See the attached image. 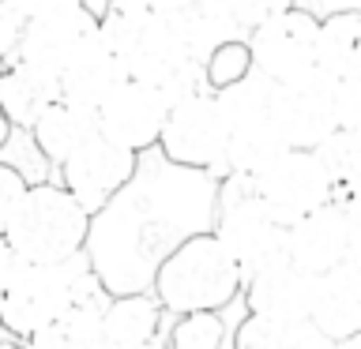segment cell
<instances>
[{"label": "cell", "instance_id": "1", "mask_svg": "<svg viewBox=\"0 0 361 349\" xmlns=\"http://www.w3.org/2000/svg\"><path fill=\"white\" fill-rule=\"evenodd\" d=\"M90 297H98V286L83 255L68 263H23L0 289V334L27 342Z\"/></svg>", "mask_w": 361, "mask_h": 349}, {"label": "cell", "instance_id": "2", "mask_svg": "<svg viewBox=\"0 0 361 349\" xmlns=\"http://www.w3.org/2000/svg\"><path fill=\"white\" fill-rule=\"evenodd\" d=\"M237 293L241 274L214 241V233H192L154 270V300L162 312H222Z\"/></svg>", "mask_w": 361, "mask_h": 349}, {"label": "cell", "instance_id": "3", "mask_svg": "<svg viewBox=\"0 0 361 349\" xmlns=\"http://www.w3.org/2000/svg\"><path fill=\"white\" fill-rule=\"evenodd\" d=\"M87 236L90 214L56 180L30 184L16 218L4 229V241L23 263H68V259L83 255Z\"/></svg>", "mask_w": 361, "mask_h": 349}, {"label": "cell", "instance_id": "4", "mask_svg": "<svg viewBox=\"0 0 361 349\" xmlns=\"http://www.w3.org/2000/svg\"><path fill=\"white\" fill-rule=\"evenodd\" d=\"M222 117H226V173L256 177L275 158L286 151L279 132V87L252 72L237 87L219 94Z\"/></svg>", "mask_w": 361, "mask_h": 349}, {"label": "cell", "instance_id": "5", "mask_svg": "<svg viewBox=\"0 0 361 349\" xmlns=\"http://www.w3.org/2000/svg\"><path fill=\"white\" fill-rule=\"evenodd\" d=\"M211 233L237 267L241 281L286 259V229L256 203L248 177L226 173L219 191V218Z\"/></svg>", "mask_w": 361, "mask_h": 349}, {"label": "cell", "instance_id": "6", "mask_svg": "<svg viewBox=\"0 0 361 349\" xmlns=\"http://www.w3.org/2000/svg\"><path fill=\"white\" fill-rule=\"evenodd\" d=\"M252 180V196L282 229L309 218L312 210L327 207L335 199V184L320 165L316 151H282L267 169H259Z\"/></svg>", "mask_w": 361, "mask_h": 349}, {"label": "cell", "instance_id": "7", "mask_svg": "<svg viewBox=\"0 0 361 349\" xmlns=\"http://www.w3.org/2000/svg\"><path fill=\"white\" fill-rule=\"evenodd\" d=\"M94 34H98V15L83 0H56V4L23 19L11 61L38 68L45 75H56L68 56Z\"/></svg>", "mask_w": 361, "mask_h": 349}, {"label": "cell", "instance_id": "8", "mask_svg": "<svg viewBox=\"0 0 361 349\" xmlns=\"http://www.w3.org/2000/svg\"><path fill=\"white\" fill-rule=\"evenodd\" d=\"M316 34H320V19H312L301 8H286L279 15H271L248 38L252 72L271 79L275 87L309 79L316 72Z\"/></svg>", "mask_w": 361, "mask_h": 349}, {"label": "cell", "instance_id": "9", "mask_svg": "<svg viewBox=\"0 0 361 349\" xmlns=\"http://www.w3.org/2000/svg\"><path fill=\"white\" fill-rule=\"evenodd\" d=\"M226 117L219 94H200L166 113L158 146L173 165L185 169H226Z\"/></svg>", "mask_w": 361, "mask_h": 349}, {"label": "cell", "instance_id": "10", "mask_svg": "<svg viewBox=\"0 0 361 349\" xmlns=\"http://www.w3.org/2000/svg\"><path fill=\"white\" fill-rule=\"evenodd\" d=\"M135 165H140V154L121 151L117 143H109L98 135V139H90L75 158H68L61 165V188L94 218L98 210H106L109 203L132 184Z\"/></svg>", "mask_w": 361, "mask_h": 349}, {"label": "cell", "instance_id": "11", "mask_svg": "<svg viewBox=\"0 0 361 349\" xmlns=\"http://www.w3.org/2000/svg\"><path fill=\"white\" fill-rule=\"evenodd\" d=\"M166 113H169V101L158 94L154 87L124 79V83L94 109V124H98L102 139L117 143L121 151L140 154L147 146H158Z\"/></svg>", "mask_w": 361, "mask_h": 349}, {"label": "cell", "instance_id": "12", "mask_svg": "<svg viewBox=\"0 0 361 349\" xmlns=\"http://www.w3.org/2000/svg\"><path fill=\"white\" fill-rule=\"evenodd\" d=\"M279 132L286 151H320L338 132L335 117V79L324 72H312L301 83L279 87Z\"/></svg>", "mask_w": 361, "mask_h": 349}, {"label": "cell", "instance_id": "13", "mask_svg": "<svg viewBox=\"0 0 361 349\" xmlns=\"http://www.w3.org/2000/svg\"><path fill=\"white\" fill-rule=\"evenodd\" d=\"M346 255H350V210L346 199L338 196L286 229V263H293L312 278H324L327 270L343 267Z\"/></svg>", "mask_w": 361, "mask_h": 349}, {"label": "cell", "instance_id": "14", "mask_svg": "<svg viewBox=\"0 0 361 349\" xmlns=\"http://www.w3.org/2000/svg\"><path fill=\"white\" fill-rule=\"evenodd\" d=\"M241 293H245L248 315H259V319H271V323H309L316 278L282 259V263L241 281Z\"/></svg>", "mask_w": 361, "mask_h": 349}, {"label": "cell", "instance_id": "15", "mask_svg": "<svg viewBox=\"0 0 361 349\" xmlns=\"http://www.w3.org/2000/svg\"><path fill=\"white\" fill-rule=\"evenodd\" d=\"M124 79H128V75H124L121 56L94 34V38H87L64 61V68L56 72V87H61V101H64V106L94 113L102 101H106L113 90L124 83Z\"/></svg>", "mask_w": 361, "mask_h": 349}, {"label": "cell", "instance_id": "16", "mask_svg": "<svg viewBox=\"0 0 361 349\" xmlns=\"http://www.w3.org/2000/svg\"><path fill=\"white\" fill-rule=\"evenodd\" d=\"M309 323L331 342L361 331V267L343 263L316 278V297H312V315Z\"/></svg>", "mask_w": 361, "mask_h": 349}, {"label": "cell", "instance_id": "17", "mask_svg": "<svg viewBox=\"0 0 361 349\" xmlns=\"http://www.w3.org/2000/svg\"><path fill=\"white\" fill-rule=\"evenodd\" d=\"M53 101H61L56 75H45L38 68H27L19 61H8L0 68V113L8 117L11 128L30 132L34 120H38Z\"/></svg>", "mask_w": 361, "mask_h": 349}, {"label": "cell", "instance_id": "18", "mask_svg": "<svg viewBox=\"0 0 361 349\" xmlns=\"http://www.w3.org/2000/svg\"><path fill=\"white\" fill-rule=\"evenodd\" d=\"M90 139H98L94 113L64 106V101H53L30 128V143L38 146V154L49 165H56V169H61L68 158H75Z\"/></svg>", "mask_w": 361, "mask_h": 349}, {"label": "cell", "instance_id": "19", "mask_svg": "<svg viewBox=\"0 0 361 349\" xmlns=\"http://www.w3.org/2000/svg\"><path fill=\"white\" fill-rule=\"evenodd\" d=\"M162 331V308L151 293H124L109 297L102 308V342L106 349H140L158 342Z\"/></svg>", "mask_w": 361, "mask_h": 349}, {"label": "cell", "instance_id": "20", "mask_svg": "<svg viewBox=\"0 0 361 349\" xmlns=\"http://www.w3.org/2000/svg\"><path fill=\"white\" fill-rule=\"evenodd\" d=\"M316 72L327 79L361 75V15L357 11H335L320 19L316 34Z\"/></svg>", "mask_w": 361, "mask_h": 349}, {"label": "cell", "instance_id": "21", "mask_svg": "<svg viewBox=\"0 0 361 349\" xmlns=\"http://www.w3.org/2000/svg\"><path fill=\"white\" fill-rule=\"evenodd\" d=\"M102 308H106V300L98 293V297L75 304L64 319L27 338L23 349H106V342H102Z\"/></svg>", "mask_w": 361, "mask_h": 349}, {"label": "cell", "instance_id": "22", "mask_svg": "<svg viewBox=\"0 0 361 349\" xmlns=\"http://www.w3.org/2000/svg\"><path fill=\"white\" fill-rule=\"evenodd\" d=\"M316 158H320V165L331 177L335 196L361 199V132L357 128L331 132V139L316 151Z\"/></svg>", "mask_w": 361, "mask_h": 349}, {"label": "cell", "instance_id": "23", "mask_svg": "<svg viewBox=\"0 0 361 349\" xmlns=\"http://www.w3.org/2000/svg\"><path fill=\"white\" fill-rule=\"evenodd\" d=\"M248 75H252L248 42H226V45H219V49H211L207 61H203V79H207L211 94H222V90L237 87Z\"/></svg>", "mask_w": 361, "mask_h": 349}, {"label": "cell", "instance_id": "24", "mask_svg": "<svg viewBox=\"0 0 361 349\" xmlns=\"http://www.w3.org/2000/svg\"><path fill=\"white\" fill-rule=\"evenodd\" d=\"M226 345V323L219 312H192L177 315L169 331V349H222Z\"/></svg>", "mask_w": 361, "mask_h": 349}, {"label": "cell", "instance_id": "25", "mask_svg": "<svg viewBox=\"0 0 361 349\" xmlns=\"http://www.w3.org/2000/svg\"><path fill=\"white\" fill-rule=\"evenodd\" d=\"M305 323H271L259 315H245L233 331V349H293Z\"/></svg>", "mask_w": 361, "mask_h": 349}, {"label": "cell", "instance_id": "26", "mask_svg": "<svg viewBox=\"0 0 361 349\" xmlns=\"http://www.w3.org/2000/svg\"><path fill=\"white\" fill-rule=\"evenodd\" d=\"M27 188H30V180H27V173H23L19 165L0 162V236H4V229L11 225V218H16Z\"/></svg>", "mask_w": 361, "mask_h": 349}, {"label": "cell", "instance_id": "27", "mask_svg": "<svg viewBox=\"0 0 361 349\" xmlns=\"http://www.w3.org/2000/svg\"><path fill=\"white\" fill-rule=\"evenodd\" d=\"M335 117H338V128L361 132V75H350L335 83Z\"/></svg>", "mask_w": 361, "mask_h": 349}, {"label": "cell", "instance_id": "28", "mask_svg": "<svg viewBox=\"0 0 361 349\" xmlns=\"http://www.w3.org/2000/svg\"><path fill=\"white\" fill-rule=\"evenodd\" d=\"M19 27H23V19L16 15V11H11L8 4H0V68L11 61V53H16Z\"/></svg>", "mask_w": 361, "mask_h": 349}, {"label": "cell", "instance_id": "29", "mask_svg": "<svg viewBox=\"0 0 361 349\" xmlns=\"http://www.w3.org/2000/svg\"><path fill=\"white\" fill-rule=\"evenodd\" d=\"M290 8L309 11L312 19L335 15V11H357V15H361V0H290Z\"/></svg>", "mask_w": 361, "mask_h": 349}, {"label": "cell", "instance_id": "30", "mask_svg": "<svg viewBox=\"0 0 361 349\" xmlns=\"http://www.w3.org/2000/svg\"><path fill=\"white\" fill-rule=\"evenodd\" d=\"M346 210H350V255H346V263L361 267V199H346Z\"/></svg>", "mask_w": 361, "mask_h": 349}, {"label": "cell", "instance_id": "31", "mask_svg": "<svg viewBox=\"0 0 361 349\" xmlns=\"http://www.w3.org/2000/svg\"><path fill=\"white\" fill-rule=\"evenodd\" d=\"M19 267H23V259L11 252V244L4 241V236H0V289H4L8 281L16 278V270H19Z\"/></svg>", "mask_w": 361, "mask_h": 349}, {"label": "cell", "instance_id": "32", "mask_svg": "<svg viewBox=\"0 0 361 349\" xmlns=\"http://www.w3.org/2000/svg\"><path fill=\"white\" fill-rule=\"evenodd\" d=\"M11 132H16V128H11L8 117L0 113V154H4V146H8V139H11Z\"/></svg>", "mask_w": 361, "mask_h": 349}, {"label": "cell", "instance_id": "33", "mask_svg": "<svg viewBox=\"0 0 361 349\" xmlns=\"http://www.w3.org/2000/svg\"><path fill=\"white\" fill-rule=\"evenodd\" d=\"M338 349H361V331L350 334V338H343V342H338Z\"/></svg>", "mask_w": 361, "mask_h": 349}, {"label": "cell", "instance_id": "34", "mask_svg": "<svg viewBox=\"0 0 361 349\" xmlns=\"http://www.w3.org/2000/svg\"><path fill=\"white\" fill-rule=\"evenodd\" d=\"M83 4H87L90 11H94V15H102V11H106V4H109V0H83Z\"/></svg>", "mask_w": 361, "mask_h": 349}, {"label": "cell", "instance_id": "35", "mask_svg": "<svg viewBox=\"0 0 361 349\" xmlns=\"http://www.w3.org/2000/svg\"><path fill=\"white\" fill-rule=\"evenodd\" d=\"M0 349H23V342H16V338L0 334Z\"/></svg>", "mask_w": 361, "mask_h": 349}, {"label": "cell", "instance_id": "36", "mask_svg": "<svg viewBox=\"0 0 361 349\" xmlns=\"http://www.w3.org/2000/svg\"><path fill=\"white\" fill-rule=\"evenodd\" d=\"M140 349H166L162 342H151V345H140Z\"/></svg>", "mask_w": 361, "mask_h": 349}]
</instances>
